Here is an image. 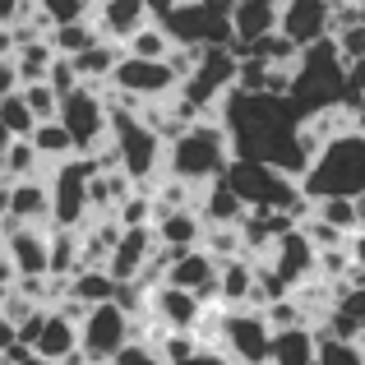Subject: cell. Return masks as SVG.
<instances>
[{"instance_id": "1", "label": "cell", "mask_w": 365, "mask_h": 365, "mask_svg": "<svg viewBox=\"0 0 365 365\" xmlns=\"http://www.w3.org/2000/svg\"><path fill=\"white\" fill-rule=\"evenodd\" d=\"M217 120L232 134L236 158L268 162V167L287 171L301 180L310 171V153H305V116L296 111L292 98H273V93H227V102L217 107Z\"/></svg>"}, {"instance_id": "2", "label": "cell", "mask_w": 365, "mask_h": 365, "mask_svg": "<svg viewBox=\"0 0 365 365\" xmlns=\"http://www.w3.org/2000/svg\"><path fill=\"white\" fill-rule=\"evenodd\" d=\"M236 162V148H232V134L217 116H204L195 120L180 139L167 143V171L162 176H176L185 180L190 190H208L213 180L227 176V167Z\"/></svg>"}, {"instance_id": "3", "label": "cell", "mask_w": 365, "mask_h": 365, "mask_svg": "<svg viewBox=\"0 0 365 365\" xmlns=\"http://www.w3.org/2000/svg\"><path fill=\"white\" fill-rule=\"evenodd\" d=\"M305 199H365V130L338 134L324 143V153L310 162V171L301 176Z\"/></svg>"}, {"instance_id": "4", "label": "cell", "mask_w": 365, "mask_h": 365, "mask_svg": "<svg viewBox=\"0 0 365 365\" xmlns=\"http://www.w3.org/2000/svg\"><path fill=\"white\" fill-rule=\"evenodd\" d=\"M347 70L351 65L342 61L338 37H324V42L305 46L301 65H296V83H292V102L305 120L319 116V111L347 107Z\"/></svg>"}, {"instance_id": "5", "label": "cell", "mask_w": 365, "mask_h": 365, "mask_svg": "<svg viewBox=\"0 0 365 365\" xmlns=\"http://www.w3.org/2000/svg\"><path fill=\"white\" fill-rule=\"evenodd\" d=\"M111 153H116V167L134 185H158L162 180L158 171H167V139L134 107H111Z\"/></svg>"}, {"instance_id": "6", "label": "cell", "mask_w": 365, "mask_h": 365, "mask_svg": "<svg viewBox=\"0 0 365 365\" xmlns=\"http://www.w3.org/2000/svg\"><path fill=\"white\" fill-rule=\"evenodd\" d=\"M222 180L245 199V208H277V213H296L301 222L314 213V199H305L301 180L287 176V171H277V167H268V162L236 158Z\"/></svg>"}, {"instance_id": "7", "label": "cell", "mask_w": 365, "mask_h": 365, "mask_svg": "<svg viewBox=\"0 0 365 365\" xmlns=\"http://www.w3.org/2000/svg\"><path fill=\"white\" fill-rule=\"evenodd\" d=\"M102 162L98 158H65L51 167L46 185H51V227L65 232H83L93 222V180H98Z\"/></svg>"}, {"instance_id": "8", "label": "cell", "mask_w": 365, "mask_h": 365, "mask_svg": "<svg viewBox=\"0 0 365 365\" xmlns=\"http://www.w3.org/2000/svg\"><path fill=\"white\" fill-rule=\"evenodd\" d=\"M134 338H139V319H134L130 310H120L116 301L93 305L79 319V351H83L88 365H111Z\"/></svg>"}, {"instance_id": "9", "label": "cell", "mask_w": 365, "mask_h": 365, "mask_svg": "<svg viewBox=\"0 0 365 365\" xmlns=\"http://www.w3.org/2000/svg\"><path fill=\"white\" fill-rule=\"evenodd\" d=\"M273 338H277V329L255 305L222 310V319H217V347L241 365H273Z\"/></svg>"}, {"instance_id": "10", "label": "cell", "mask_w": 365, "mask_h": 365, "mask_svg": "<svg viewBox=\"0 0 365 365\" xmlns=\"http://www.w3.org/2000/svg\"><path fill=\"white\" fill-rule=\"evenodd\" d=\"M61 125L74 134V148L83 158H98L102 148L111 143V107H107V93L83 83L74 88L70 98H61Z\"/></svg>"}, {"instance_id": "11", "label": "cell", "mask_w": 365, "mask_h": 365, "mask_svg": "<svg viewBox=\"0 0 365 365\" xmlns=\"http://www.w3.org/2000/svg\"><path fill=\"white\" fill-rule=\"evenodd\" d=\"M107 88L134 98L139 107H153V102H171L180 93V74L171 70V61H139V56H125Z\"/></svg>"}, {"instance_id": "12", "label": "cell", "mask_w": 365, "mask_h": 365, "mask_svg": "<svg viewBox=\"0 0 365 365\" xmlns=\"http://www.w3.org/2000/svg\"><path fill=\"white\" fill-rule=\"evenodd\" d=\"M204 314H208V301H199L195 292H180L171 282L153 287L148 319L158 324V333H199L204 329Z\"/></svg>"}, {"instance_id": "13", "label": "cell", "mask_w": 365, "mask_h": 365, "mask_svg": "<svg viewBox=\"0 0 365 365\" xmlns=\"http://www.w3.org/2000/svg\"><path fill=\"white\" fill-rule=\"evenodd\" d=\"M268 264L282 273V282L292 287V292H301L305 282L319 277V245L305 236V227H296L292 236H282V241L268 250Z\"/></svg>"}, {"instance_id": "14", "label": "cell", "mask_w": 365, "mask_h": 365, "mask_svg": "<svg viewBox=\"0 0 365 365\" xmlns=\"http://www.w3.org/2000/svg\"><path fill=\"white\" fill-rule=\"evenodd\" d=\"M282 33L296 46H314L333 37V0H287L282 5Z\"/></svg>"}, {"instance_id": "15", "label": "cell", "mask_w": 365, "mask_h": 365, "mask_svg": "<svg viewBox=\"0 0 365 365\" xmlns=\"http://www.w3.org/2000/svg\"><path fill=\"white\" fill-rule=\"evenodd\" d=\"M158 232L153 227H120V241L111 250V264L107 273L116 277V282H134V277H143V268L153 264V255H158Z\"/></svg>"}, {"instance_id": "16", "label": "cell", "mask_w": 365, "mask_h": 365, "mask_svg": "<svg viewBox=\"0 0 365 365\" xmlns=\"http://www.w3.org/2000/svg\"><path fill=\"white\" fill-rule=\"evenodd\" d=\"M217 277H222V264H217L208 250H185V255L171 264L167 282L180 287V292H195L199 301L213 305V301H217Z\"/></svg>"}, {"instance_id": "17", "label": "cell", "mask_w": 365, "mask_h": 365, "mask_svg": "<svg viewBox=\"0 0 365 365\" xmlns=\"http://www.w3.org/2000/svg\"><path fill=\"white\" fill-rule=\"evenodd\" d=\"M93 24L102 28V37L107 42H130L139 28L153 24V9L148 0H98V14H93Z\"/></svg>"}, {"instance_id": "18", "label": "cell", "mask_w": 365, "mask_h": 365, "mask_svg": "<svg viewBox=\"0 0 365 365\" xmlns=\"http://www.w3.org/2000/svg\"><path fill=\"white\" fill-rule=\"evenodd\" d=\"M153 232H158V245L167 250H204L208 241V222L199 208H162Z\"/></svg>"}, {"instance_id": "19", "label": "cell", "mask_w": 365, "mask_h": 365, "mask_svg": "<svg viewBox=\"0 0 365 365\" xmlns=\"http://www.w3.org/2000/svg\"><path fill=\"white\" fill-rule=\"evenodd\" d=\"M232 24H236V46H250L282 28V5H273V0H236Z\"/></svg>"}, {"instance_id": "20", "label": "cell", "mask_w": 365, "mask_h": 365, "mask_svg": "<svg viewBox=\"0 0 365 365\" xmlns=\"http://www.w3.org/2000/svg\"><path fill=\"white\" fill-rule=\"evenodd\" d=\"M9 222L19 227H46L51 222V185L42 176L14 180V199H9Z\"/></svg>"}, {"instance_id": "21", "label": "cell", "mask_w": 365, "mask_h": 365, "mask_svg": "<svg viewBox=\"0 0 365 365\" xmlns=\"http://www.w3.org/2000/svg\"><path fill=\"white\" fill-rule=\"evenodd\" d=\"M195 208L204 213V222H208V227H241V217L250 213L245 199L236 195L227 180H213L208 190H199V204H195Z\"/></svg>"}, {"instance_id": "22", "label": "cell", "mask_w": 365, "mask_h": 365, "mask_svg": "<svg viewBox=\"0 0 365 365\" xmlns=\"http://www.w3.org/2000/svg\"><path fill=\"white\" fill-rule=\"evenodd\" d=\"M273 365H319V329H310V324L277 329V338H273Z\"/></svg>"}, {"instance_id": "23", "label": "cell", "mask_w": 365, "mask_h": 365, "mask_svg": "<svg viewBox=\"0 0 365 365\" xmlns=\"http://www.w3.org/2000/svg\"><path fill=\"white\" fill-rule=\"evenodd\" d=\"M255 255H236L222 264V277H217V301L227 305V310H236V305H250V296H255Z\"/></svg>"}, {"instance_id": "24", "label": "cell", "mask_w": 365, "mask_h": 365, "mask_svg": "<svg viewBox=\"0 0 365 365\" xmlns=\"http://www.w3.org/2000/svg\"><path fill=\"white\" fill-rule=\"evenodd\" d=\"M70 61H74V70H79V79H83V83H93V88H107L111 74H116V65L125 61V46L102 37L98 46H88L83 56H70Z\"/></svg>"}, {"instance_id": "25", "label": "cell", "mask_w": 365, "mask_h": 365, "mask_svg": "<svg viewBox=\"0 0 365 365\" xmlns=\"http://www.w3.org/2000/svg\"><path fill=\"white\" fill-rule=\"evenodd\" d=\"M116 292H120V282L107 273V268H79V273L70 277V301L83 305V310L116 301Z\"/></svg>"}, {"instance_id": "26", "label": "cell", "mask_w": 365, "mask_h": 365, "mask_svg": "<svg viewBox=\"0 0 365 365\" xmlns=\"http://www.w3.org/2000/svg\"><path fill=\"white\" fill-rule=\"evenodd\" d=\"M42 153L33 148V139H14L5 153H0V180H33V176H42Z\"/></svg>"}, {"instance_id": "27", "label": "cell", "mask_w": 365, "mask_h": 365, "mask_svg": "<svg viewBox=\"0 0 365 365\" xmlns=\"http://www.w3.org/2000/svg\"><path fill=\"white\" fill-rule=\"evenodd\" d=\"M56 61H61V51L51 46V37L19 46V56H14L19 79H24V83H46V79H51V65H56Z\"/></svg>"}, {"instance_id": "28", "label": "cell", "mask_w": 365, "mask_h": 365, "mask_svg": "<svg viewBox=\"0 0 365 365\" xmlns=\"http://www.w3.org/2000/svg\"><path fill=\"white\" fill-rule=\"evenodd\" d=\"M98 42H102V28L93 24V14L88 19H70V24H56V33H51V46L61 56H83Z\"/></svg>"}, {"instance_id": "29", "label": "cell", "mask_w": 365, "mask_h": 365, "mask_svg": "<svg viewBox=\"0 0 365 365\" xmlns=\"http://www.w3.org/2000/svg\"><path fill=\"white\" fill-rule=\"evenodd\" d=\"M33 148L42 153V162H51V167H56V162H65V158H79L74 134L65 130L61 120H42V125H37V130H33Z\"/></svg>"}, {"instance_id": "30", "label": "cell", "mask_w": 365, "mask_h": 365, "mask_svg": "<svg viewBox=\"0 0 365 365\" xmlns=\"http://www.w3.org/2000/svg\"><path fill=\"white\" fill-rule=\"evenodd\" d=\"M171 51H176V42H171V33L162 24L139 28V33L125 42V56H139V61H167Z\"/></svg>"}, {"instance_id": "31", "label": "cell", "mask_w": 365, "mask_h": 365, "mask_svg": "<svg viewBox=\"0 0 365 365\" xmlns=\"http://www.w3.org/2000/svg\"><path fill=\"white\" fill-rule=\"evenodd\" d=\"M0 120H5V130L14 134V139H33V130L42 125V120L33 116V107H28L24 88H19V93H9V98L0 102Z\"/></svg>"}, {"instance_id": "32", "label": "cell", "mask_w": 365, "mask_h": 365, "mask_svg": "<svg viewBox=\"0 0 365 365\" xmlns=\"http://www.w3.org/2000/svg\"><path fill=\"white\" fill-rule=\"evenodd\" d=\"M314 217H324L338 232H361V199H319L314 204Z\"/></svg>"}, {"instance_id": "33", "label": "cell", "mask_w": 365, "mask_h": 365, "mask_svg": "<svg viewBox=\"0 0 365 365\" xmlns=\"http://www.w3.org/2000/svg\"><path fill=\"white\" fill-rule=\"evenodd\" d=\"M319 365H365V351H361V342L333 338V333L319 329Z\"/></svg>"}, {"instance_id": "34", "label": "cell", "mask_w": 365, "mask_h": 365, "mask_svg": "<svg viewBox=\"0 0 365 365\" xmlns=\"http://www.w3.org/2000/svg\"><path fill=\"white\" fill-rule=\"evenodd\" d=\"M24 98L37 120H61V93L51 83H24Z\"/></svg>"}, {"instance_id": "35", "label": "cell", "mask_w": 365, "mask_h": 365, "mask_svg": "<svg viewBox=\"0 0 365 365\" xmlns=\"http://www.w3.org/2000/svg\"><path fill=\"white\" fill-rule=\"evenodd\" d=\"M111 365H171L167 356H162V351L158 347H153V342H143V338H134L130 342V347H125L120 351V356L116 361H111Z\"/></svg>"}, {"instance_id": "36", "label": "cell", "mask_w": 365, "mask_h": 365, "mask_svg": "<svg viewBox=\"0 0 365 365\" xmlns=\"http://www.w3.org/2000/svg\"><path fill=\"white\" fill-rule=\"evenodd\" d=\"M338 51H342V61H347V65H361L365 61V24L338 33Z\"/></svg>"}, {"instance_id": "37", "label": "cell", "mask_w": 365, "mask_h": 365, "mask_svg": "<svg viewBox=\"0 0 365 365\" xmlns=\"http://www.w3.org/2000/svg\"><path fill=\"white\" fill-rule=\"evenodd\" d=\"M176 365H241V361H232L222 347H213V342H199V347L190 351L185 361H176Z\"/></svg>"}, {"instance_id": "38", "label": "cell", "mask_w": 365, "mask_h": 365, "mask_svg": "<svg viewBox=\"0 0 365 365\" xmlns=\"http://www.w3.org/2000/svg\"><path fill=\"white\" fill-rule=\"evenodd\" d=\"M24 88V79H19V65L14 61H0V102L9 98V93Z\"/></svg>"}, {"instance_id": "39", "label": "cell", "mask_w": 365, "mask_h": 365, "mask_svg": "<svg viewBox=\"0 0 365 365\" xmlns=\"http://www.w3.org/2000/svg\"><path fill=\"white\" fill-rule=\"evenodd\" d=\"M28 0H0V28H14L19 19H24Z\"/></svg>"}, {"instance_id": "40", "label": "cell", "mask_w": 365, "mask_h": 365, "mask_svg": "<svg viewBox=\"0 0 365 365\" xmlns=\"http://www.w3.org/2000/svg\"><path fill=\"white\" fill-rule=\"evenodd\" d=\"M19 56V37H14V28H0V61H14Z\"/></svg>"}, {"instance_id": "41", "label": "cell", "mask_w": 365, "mask_h": 365, "mask_svg": "<svg viewBox=\"0 0 365 365\" xmlns=\"http://www.w3.org/2000/svg\"><path fill=\"white\" fill-rule=\"evenodd\" d=\"M185 0H148V9H153V24H162V19L171 14V9H180Z\"/></svg>"}, {"instance_id": "42", "label": "cell", "mask_w": 365, "mask_h": 365, "mask_svg": "<svg viewBox=\"0 0 365 365\" xmlns=\"http://www.w3.org/2000/svg\"><path fill=\"white\" fill-rule=\"evenodd\" d=\"M19 277H14V264H9V255H5V245H0V287H14Z\"/></svg>"}, {"instance_id": "43", "label": "cell", "mask_w": 365, "mask_h": 365, "mask_svg": "<svg viewBox=\"0 0 365 365\" xmlns=\"http://www.w3.org/2000/svg\"><path fill=\"white\" fill-rule=\"evenodd\" d=\"M9 143H14V134H9V130H5V120H0V153H5Z\"/></svg>"}, {"instance_id": "44", "label": "cell", "mask_w": 365, "mask_h": 365, "mask_svg": "<svg viewBox=\"0 0 365 365\" xmlns=\"http://www.w3.org/2000/svg\"><path fill=\"white\" fill-rule=\"evenodd\" d=\"M5 296H9V287H0V314H5Z\"/></svg>"}, {"instance_id": "45", "label": "cell", "mask_w": 365, "mask_h": 365, "mask_svg": "<svg viewBox=\"0 0 365 365\" xmlns=\"http://www.w3.org/2000/svg\"><path fill=\"white\" fill-rule=\"evenodd\" d=\"M361 24H365V0H361Z\"/></svg>"}, {"instance_id": "46", "label": "cell", "mask_w": 365, "mask_h": 365, "mask_svg": "<svg viewBox=\"0 0 365 365\" xmlns=\"http://www.w3.org/2000/svg\"><path fill=\"white\" fill-rule=\"evenodd\" d=\"M356 342H361V351H365V333H361V338H356Z\"/></svg>"}, {"instance_id": "47", "label": "cell", "mask_w": 365, "mask_h": 365, "mask_svg": "<svg viewBox=\"0 0 365 365\" xmlns=\"http://www.w3.org/2000/svg\"><path fill=\"white\" fill-rule=\"evenodd\" d=\"M361 130H365V116H361Z\"/></svg>"}]
</instances>
